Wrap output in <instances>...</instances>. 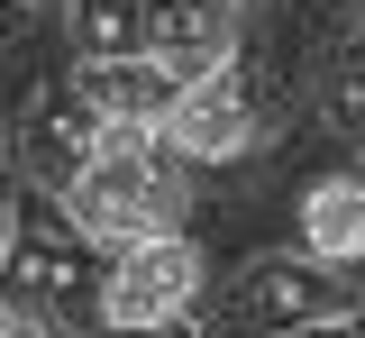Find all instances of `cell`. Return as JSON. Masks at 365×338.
<instances>
[{
  "label": "cell",
  "instance_id": "1",
  "mask_svg": "<svg viewBox=\"0 0 365 338\" xmlns=\"http://www.w3.org/2000/svg\"><path fill=\"white\" fill-rule=\"evenodd\" d=\"M110 256L64 210L28 183V210H9V247H0V311L28 338H110Z\"/></svg>",
  "mask_w": 365,
  "mask_h": 338
},
{
  "label": "cell",
  "instance_id": "2",
  "mask_svg": "<svg viewBox=\"0 0 365 338\" xmlns=\"http://www.w3.org/2000/svg\"><path fill=\"white\" fill-rule=\"evenodd\" d=\"M64 210L83 220L101 247H137L182 229V155L155 128H110L101 155L83 165V183L64 193Z\"/></svg>",
  "mask_w": 365,
  "mask_h": 338
},
{
  "label": "cell",
  "instance_id": "3",
  "mask_svg": "<svg viewBox=\"0 0 365 338\" xmlns=\"http://www.w3.org/2000/svg\"><path fill=\"white\" fill-rule=\"evenodd\" d=\"M347 311H356V292L338 284L329 256H256L228 284V338H283L311 320H347Z\"/></svg>",
  "mask_w": 365,
  "mask_h": 338
},
{
  "label": "cell",
  "instance_id": "4",
  "mask_svg": "<svg viewBox=\"0 0 365 338\" xmlns=\"http://www.w3.org/2000/svg\"><path fill=\"white\" fill-rule=\"evenodd\" d=\"M201 292V247L165 229V238H137L110 256V338H155L174 329Z\"/></svg>",
  "mask_w": 365,
  "mask_h": 338
},
{
  "label": "cell",
  "instance_id": "5",
  "mask_svg": "<svg viewBox=\"0 0 365 338\" xmlns=\"http://www.w3.org/2000/svg\"><path fill=\"white\" fill-rule=\"evenodd\" d=\"M101 138H110V119L91 110L83 83H46L37 101H28V119H19V165H28V183L37 193H73L83 183V165L101 155Z\"/></svg>",
  "mask_w": 365,
  "mask_h": 338
},
{
  "label": "cell",
  "instance_id": "6",
  "mask_svg": "<svg viewBox=\"0 0 365 338\" xmlns=\"http://www.w3.org/2000/svg\"><path fill=\"white\" fill-rule=\"evenodd\" d=\"M237 46V0H146V55L174 73L182 92H201Z\"/></svg>",
  "mask_w": 365,
  "mask_h": 338
},
{
  "label": "cell",
  "instance_id": "7",
  "mask_svg": "<svg viewBox=\"0 0 365 338\" xmlns=\"http://www.w3.org/2000/svg\"><path fill=\"white\" fill-rule=\"evenodd\" d=\"M155 138L174 146L182 165H220V155H247V146H256V110L228 92V73H210L201 92L174 101V119H165Z\"/></svg>",
  "mask_w": 365,
  "mask_h": 338
},
{
  "label": "cell",
  "instance_id": "8",
  "mask_svg": "<svg viewBox=\"0 0 365 338\" xmlns=\"http://www.w3.org/2000/svg\"><path fill=\"white\" fill-rule=\"evenodd\" d=\"M91 92V110L110 119V128H165L174 119V101H182V83L155 64V55H119V64H83L73 73Z\"/></svg>",
  "mask_w": 365,
  "mask_h": 338
},
{
  "label": "cell",
  "instance_id": "9",
  "mask_svg": "<svg viewBox=\"0 0 365 338\" xmlns=\"http://www.w3.org/2000/svg\"><path fill=\"white\" fill-rule=\"evenodd\" d=\"M302 247L329 256V265L365 256V174H329V183L302 193Z\"/></svg>",
  "mask_w": 365,
  "mask_h": 338
},
{
  "label": "cell",
  "instance_id": "10",
  "mask_svg": "<svg viewBox=\"0 0 365 338\" xmlns=\"http://www.w3.org/2000/svg\"><path fill=\"white\" fill-rule=\"evenodd\" d=\"M64 28L83 64H119V55H146V0H64Z\"/></svg>",
  "mask_w": 365,
  "mask_h": 338
},
{
  "label": "cell",
  "instance_id": "11",
  "mask_svg": "<svg viewBox=\"0 0 365 338\" xmlns=\"http://www.w3.org/2000/svg\"><path fill=\"white\" fill-rule=\"evenodd\" d=\"M329 119H338L347 138H365V37L338 46V64H329Z\"/></svg>",
  "mask_w": 365,
  "mask_h": 338
},
{
  "label": "cell",
  "instance_id": "12",
  "mask_svg": "<svg viewBox=\"0 0 365 338\" xmlns=\"http://www.w3.org/2000/svg\"><path fill=\"white\" fill-rule=\"evenodd\" d=\"M283 338H365V329H356V311H347V320H311V329H283Z\"/></svg>",
  "mask_w": 365,
  "mask_h": 338
},
{
  "label": "cell",
  "instance_id": "13",
  "mask_svg": "<svg viewBox=\"0 0 365 338\" xmlns=\"http://www.w3.org/2000/svg\"><path fill=\"white\" fill-rule=\"evenodd\" d=\"M0 37H19V0H0Z\"/></svg>",
  "mask_w": 365,
  "mask_h": 338
},
{
  "label": "cell",
  "instance_id": "14",
  "mask_svg": "<svg viewBox=\"0 0 365 338\" xmlns=\"http://www.w3.org/2000/svg\"><path fill=\"white\" fill-rule=\"evenodd\" d=\"M0 338H28V329H19V320H9V311H0Z\"/></svg>",
  "mask_w": 365,
  "mask_h": 338
},
{
  "label": "cell",
  "instance_id": "15",
  "mask_svg": "<svg viewBox=\"0 0 365 338\" xmlns=\"http://www.w3.org/2000/svg\"><path fill=\"white\" fill-rule=\"evenodd\" d=\"M0 247H9V201H0Z\"/></svg>",
  "mask_w": 365,
  "mask_h": 338
},
{
  "label": "cell",
  "instance_id": "16",
  "mask_svg": "<svg viewBox=\"0 0 365 338\" xmlns=\"http://www.w3.org/2000/svg\"><path fill=\"white\" fill-rule=\"evenodd\" d=\"M356 9H365V0H356Z\"/></svg>",
  "mask_w": 365,
  "mask_h": 338
}]
</instances>
